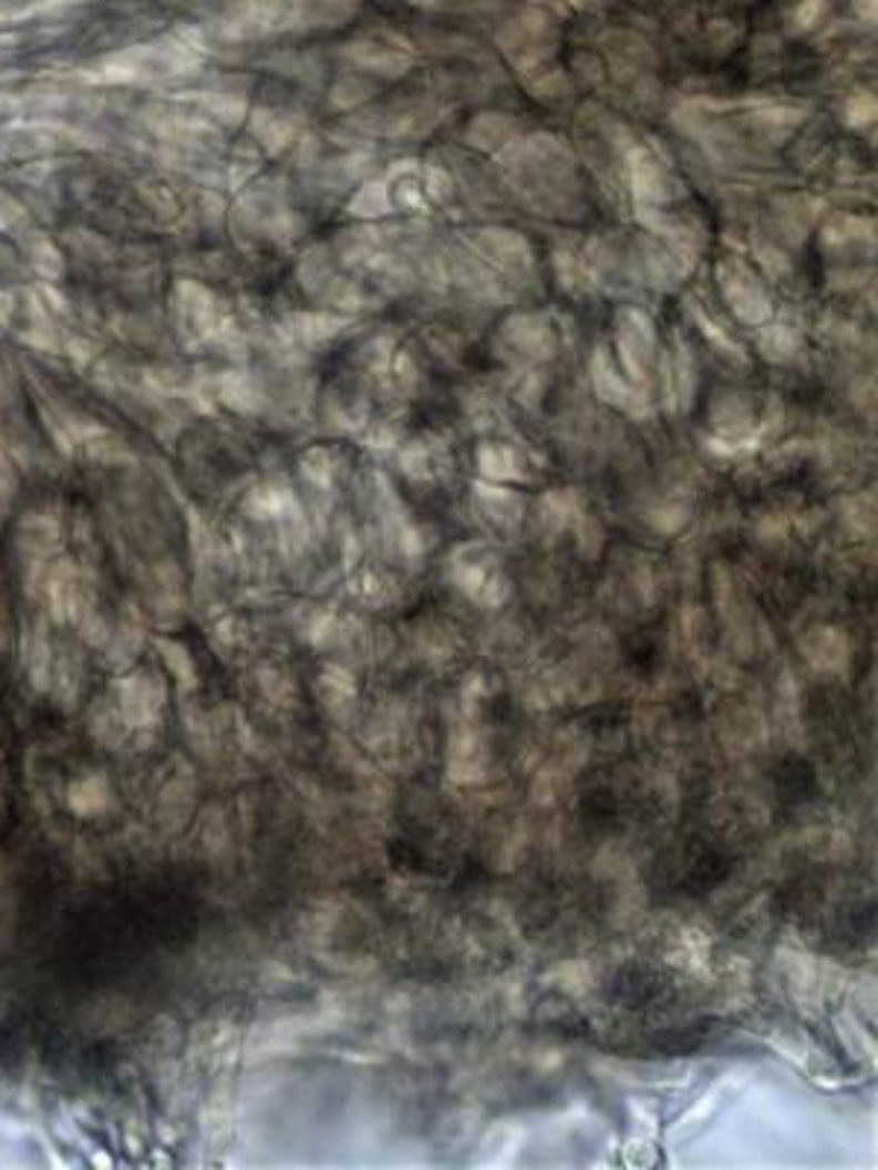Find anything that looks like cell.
Here are the masks:
<instances>
[{
	"label": "cell",
	"instance_id": "obj_4",
	"mask_svg": "<svg viewBox=\"0 0 878 1170\" xmlns=\"http://www.w3.org/2000/svg\"><path fill=\"white\" fill-rule=\"evenodd\" d=\"M349 56H354L361 65L372 68V71L386 76L402 74V71L411 68V53L399 48V44L390 39L361 41V44H354V48L349 50Z\"/></svg>",
	"mask_w": 878,
	"mask_h": 1170
},
{
	"label": "cell",
	"instance_id": "obj_1",
	"mask_svg": "<svg viewBox=\"0 0 878 1170\" xmlns=\"http://www.w3.org/2000/svg\"><path fill=\"white\" fill-rule=\"evenodd\" d=\"M723 293L730 299L732 311L738 313L744 322H762L771 317V302L764 296L762 284L755 281L753 272L741 261H726L721 267Z\"/></svg>",
	"mask_w": 878,
	"mask_h": 1170
},
{
	"label": "cell",
	"instance_id": "obj_3",
	"mask_svg": "<svg viewBox=\"0 0 878 1170\" xmlns=\"http://www.w3.org/2000/svg\"><path fill=\"white\" fill-rule=\"evenodd\" d=\"M630 176L632 190H636V197H639L641 203L659 205L668 203V199L676 194L671 176H668V173L659 167L657 158L650 156V153H644V149H632L630 153Z\"/></svg>",
	"mask_w": 878,
	"mask_h": 1170
},
{
	"label": "cell",
	"instance_id": "obj_2",
	"mask_svg": "<svg viewBox=\"0 0 878 1170\" xmlns=\"http://www.w3.org/2000/svg\"><path fill=\"white\" fill-rule=\"evenodd\" d=\"M653 343H657V334H653V325H650V320L644 313H621V322H618V349H621V361H624L632 381H644V377H648L650 358H653Z\"/></svg>",
	"mask_w": 878,
	"mask_h": 1170
},
{
	"label": "cell",
	"instance_id": "obj_10",
	"mask_svg": "<svg viewBox=\"0 0 878 1170\" xmlns=\"http://www.w3.org/2000/svg\"><path fill=\"white\" fill-rule=\"evenodd\" d=\"M872 106H876V103H872V97L861 94V97L853 100V103H849V108H846V121L853 123V126H864V123H870L872 115H876V112H872Z\"/></svg>",
	"mask_w": 878,
	"mask_h": 1170
},
{
	"label": "cell",
	"instance_id": "obj_13",
	"mask_svg": "<svg viewBox=\"0 0 878 1170\" xmlns=\"http://www.w3.org/2000/svg\"><path fill=\"white\" fill-rule=\"evenodd\" d=\"M568 3H571V7H577V9H586V7H591L595 0H568Z\"/></svg>",
	"mask_w": 878,
	"mask_h": 1170
},
{
	"label": "cell",
	"instance_id": "obj_11",
	"mask_svg": "<svg viewBox=\"0 0 878 1170\" xmlns=\"http://www.w3.org/2000/svg\"><path fill=\"white\" fill-rule=\"evenodd\" d=\"M427 190H431V197L434 199H445L448 194H452V182H448V173L443 170H427V179H425Z\"/></svg>",
	"mask_w": 878,
	"mask_h": 1170
},
{
	"label": "cell",
	"instance_id": "obj_7",
	"mask_svg": "<svg viewBox=\"0 0 878 1170\" xmlns=\"http://www.w3.org/2000/svg\"><path fill=\"white\" fill-rule=\"evenodd\" d=\"M595 384H598V393L607 398V402L612 404H621V407H630L632 404V390L630 386L621 381V377L616 375V369H612V363L603 361V354L598 352V358H595Z\"/></svg>",
	"mask_w": 878,
	"mask_h": 1170
},
{
	"label": "cell",
	"instance_id": "obj_9",
	"mask_svg": "<svg viewBox=\"0 0 878 1170\" xmlns=\"http://www.w3.org/2000/svg\"><path fill=\"white\" fill-rule=\"evenodd\" d=\"M481 466L486 475L493 477H513L518 472V457L504 445H486L481 454Z\"/></svg>",
	"mask_w": 878,
	"mask_h": 1170
},
{
	"label": "cell",
	"instance_id": "obj_12",
	"mask_svg": "<svg viewBox=\"0 0 878 1170\" xmlns=\"http://www.w3.org/2000/svg\"><path fill=\"white\" fill-rule=\"evenodd\" d=\"M820 9H823V0H805L803 7H799V12H796V15H799V24L803 27L814 24V18H817Z\"/></svg>",
	"mask_w": 878,
	"mask_h": 1170
},
{
	"label": "cell",
	"instance_id": "obj_8",
	"mask_svg": "<svg viewBox=\"0 0 878 1170\" xmlns=\"http://www.w3.org/2000/svg\"><path fill=\"white\" fill-rule=\"evenodd\" d=\"M386 208H390V199H386L384 182H370L352 203V211L358 214V217H381Z\"/></svg>",
	"mask_w": 878,
	"mask_h": 1170
},
{
	"label": "cell",
	"instance_id": "obj_6",
	"mask_svg": "<svg viewBox=\"0 0 878 1170\" xmlns=\"http://www.w3.org/2000/svg\"><path fill=\"white\" fill-rule=\"evenodd\" d=\"M484 244L486 252L493 255L495 261L507 263V267H527L530 263V249L513 231H486Z\"/></svg>",
	"mask_w": 878,
	"mask_h": 1170
},
{
	"label": "cell",
	"instance_id": "obj_5",
	"mask_svg": "<svg viewBox=\"0 0 878 1170\" xmlns=\"http://www.w3.org/2000/svg\"><path fill=\"white\" fill-rule=\"evenodd\" d=\"M504 334L509 336V343L530 354V358H548L554 352V345H557L554 331H550V325L543 317H516V320L507 322Z\"/></svg>",
	"mask_w": 878,
	"mask_h": 1170
}]
</instances>
